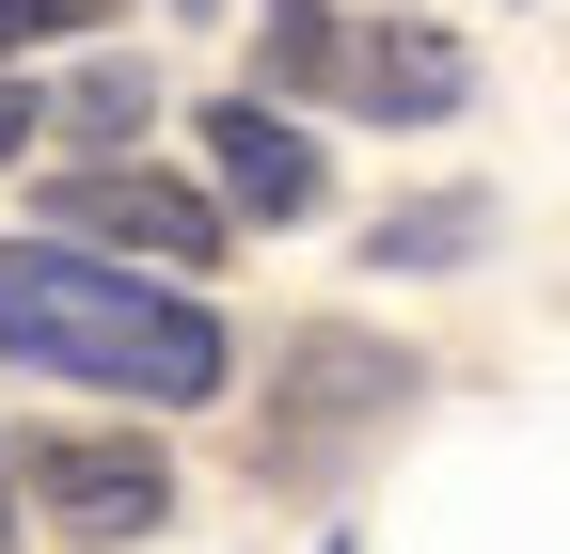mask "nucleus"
<instances>
[{
    "label": "nucleus",
    "instance_id": "2",
    "mask_svg": "<svg viewBox=\"0 0 570 554\" xmlns=\"http://www.w3.org/2000/svg\"><path fill=\"white\" fill-rule=\"evenodd\" d=\"M428 396V365L396 349V333H285L269 349V444H254V475L269 492H333L365 444H396V412Z\"/></svg>",
    "mask_w": 570,
    "mask_h": 554
},
{
    "label": "nucleus",
    "instance_id": "7",
    "mask_svg": "<svg viewBox=\"0 0 570 554\" xmlns=\"http://www.w3.org/2000/svg\"><path fill=\"white\" fill-rule=\"evenodd\" d=\"M254 32H269V80L348 96V17H333V0H254Z\"/></svg>",
    "mask_w": 570,
    "mask_h": 554
},
{
    "label": "nucleus",
    "instance_id": "8",
    "mask_svg": "<svg viewBox=\"0 0 570 554\" xmlns=\"http://www.w3.org/2000/svg\"><path fill=\"white\" fill-rule=\"evenodd\" d=\"M365 254H381V269H460V254H491V190H428L412 222H381Z\"/></svg>",
    "mask_w": 570,
    "mask_h": 554
},
{
    "label": "nucleus",
    "instance_id": "1",
    "mask_svg": "<svg viewBox=\"0 0 570 554\" xmlns=\"http://www.w3.org/2000/svg\"><path fill=\"white\" fill-rule=\"evenodd\" d=\"M0 365L96 380V396H142V412H206L238 380V333L175 269H111L80 238H0Z\"/></svg>",
    "mask_w": 570,
    "mask_h": 554
},
{
    "label": "nucleus",
    "instance_id": "3",
    "mask_svg": "<svg viewBox=\"0 0 570 554\" xmlns=\"http://www.w3.org/2000/svg\"><path fill=\"white\" fill-rule=\"evenodd\" d=\"M48 238H80L111 269H206L238 238V206L190 190V175H159V159H80V175H48Z\"/></svg>",
    "mask_w": 570,
    "mask_h": 554
},
{
    "label": "nucleus",
    "instance_id": "10",
    "mask_svg": "<svg viewBox=\"0 0 570 554\" xmlns=\"http://www.w3.org/2000/svg\"><path fill=\"white\" fill-rule=\"evenodd\" d=\"M96 0H0V48H48V32H80Z\"/></svg>",
    "mask_w": 570,
    "mask_h": 554
},
{
    "label": "nucleus",
    "instance_id": "6",
    "mask_svg": "<svg viewBox=\"0 0 570 554\" xmlns=\"http://www.w3.org/2000/svg\"><path fill=\"white\" fill-rule=\"evenodd\" d=\"M460 96H475L460 32H428V17H365V32H348V111H381V127H444Z\"/></svg>",
    "mask_w": 570,
    "mask_h": 554
},
{
    "label": "nucleus",
    "instance_id": "13",
    "mask_svg": "<svg viewBox=\"0 0 570 554\" xmlns=\"http://www.w3.org/2000/svg\"><path fill=\"white\" fill-rule=\"evenodd\" d=\"M333 554H348V538H333Z\"/></svg>",
    "mask_w": 570,
    "mask_h": 554
},
{
    "label": "nucleus",
    "instance_id": "12",
    "mask_svg": "<svg viewBox=\"0 0 570 554\" xmlns=\"http://www.w3.org/2000/svg\"><path fill=\"white\" fill-rule=\"evenodd\" d=\"M17 507H32V475H17V444H0V554H17Z\"/></svg>",
    "mask_w": 570,
    "mask_h": 554
},
{
    "label": "nucleus",
    "instance_id": "5",
    "mask_svg": "<svg viewBox=\"0 0 570 554\" xmlns=\"http://www.w3.org/2000/svg\"><path fill=\"white\" fill-rule=\"evenodd\" d=\"M206 190H223L238 222H317L333 159H317V127H285L269 96H223V111H206Z\"/></svg>",
    "mask_w": 570,
    "mask_h": 554
},
{
    "label": "nucleus",
    "instance_id": "9",
    "mask_svg": "<svg viewBox=\"0 0 570 554\" xmlns=\"http://www.w3.org/2000/svg\"><path fill=\"white\" fill-rule=\"evenodd\" d=\"M142 111H159V96H142V63H80V80H63L80 159H127V144H142Z\"/></svg>",
    "mask_w": 570,
    "mask_h": 554
},
{
    "label": "nucleus",
    "instance_id": "4",
    "mask_svg": "<svg viewBox=\"0 0 570 554\" xmlns=\"http://www.w3.org/2000/svg\"><path fill=\"white\" fill-rule=\"evenodd\" d=\"M32 523L80 538V554H127V538L175 523V459L142 428H63V444H32Z\"/></svg>",
    "mask_w": 570,
    "mask_h": 554
},
{
    "label": "nucleus",
    "instance_id": "11",
    "mask_svg": "<svg viewBox=\"0 0 570 554\" xmlns=\"http://www.w3.org/2000/svg\"><path fill=\"white\" fill-rule=\"evenodd\" d=\"M32 127H48V80H17V63H0V159L32 144Z\"/></svg>",
    "mask_w": 570,
    "mask_h": 554
}]
</instances>
